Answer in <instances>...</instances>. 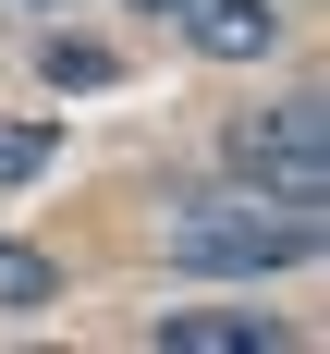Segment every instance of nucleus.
Masks as SVG:
<instances>
[{
  "label": "nucleus",
  "instance_id": "obj_1",
  "mask_svg": "<svg viewBox=\"0 0 330 354\" xmlns=\"http://www.w3.org/2000/svg\"><path fill=\"white\" fill-rule=\"evenodd\" d=\"M159 257L196 269V281H257V269L318 257V208H293V196H196V208L159 232Z\"/></svg>",
  "mask_w": 330,
  "mask_h": 354
},
{
  "label": "nucleus",
  "instance_id": "obj_2",
  "mask_svg": "<svg viewBox=\"0 0 330 354\" xmlns=\"http://www.w3.org/2000/svg\"><path fill=\"white\" fill-rule=\"evenodd\" d=\"M232 171H245L257 196H293V208H330V110H318V98L245 110V122H232Z\"/></svg>",
  "mask_w": 330,
  "mask_h": 354
},
{
  "label": "nucleus",
  "instance_id": "obj_3",
  "mask_svg": "<svg viewBox=\"0 0 330 354\" xmlns=\"http://www.w3.org/2000/svg\"><path fill=\"white\" fill-rule=\"evenodd\" d=\"M183 37H196L208 62H269V49H282V12H269V0H183Z\"/></svg>",
  "mask_w": 330,
  "mask_h": 354
},
{
  "label": "nucleus",
  "instance_id": "obj_4",
  "mask_svg": "<svg viewBox=\"0 0 330 354\" xmlns=\"http://www.w3.org/2000/svg\"><path fill=\"white\" fill-rule=\"evenodd\" d=\"M282 330L245 318V306H196V318H159V354H269Z\"/></svg>",
  "mask_w": 330,
  "mask_h": 354
},
{
  "label": "nucleus",
  "instance_id": "obj_5",
  "mask_svg": "<svg viewBox=\"0 0 330 354\" xmlns=\"http://www.w3.org/2000/svg\"><path fill=\"white\" fill-rule=\"evenodd\" d=\"M0 306H49V257L37 245H0Z\"/></svg>",
  "mask_w": 330,
  "mask_h": 354
},
{
  "label": "nucleus",
  "instance_id": "obj_6",
  "mask_svg": "<svg viewBox=\"0 0 330 354\" xmlns=\"http://www.w3.org/2000/svg\"><path fill=\"white\" fill-rule=\"evenodd\" d=\"M37 171H49V135H37V122H0V196L37 183Z\"/></svg>",
  "mask_w": 330,
  "mask_h": 354
},
{
  "label": "nucleus",
  "instance_id": "obj_7",
  "mask_svg": "<svg viewBox=\"0 0 330 354\" xmlns=\"http://www.w3.org/2000/svg\"><path fill=\"white\" fill-rule=\"evenodd\" d=\"M49 86H110V49H49Z\"/></svg>",
  "mask_w": 330,
  "mask_h": 354
},
{
  "label": "nucleus",
  "instance_id": "obj_8",
  "mask_svg": "<svg viewBox=\"0 0 330 354\" xmlns=\"http://www.w3.org/2000/svg\"><path fill=\"white\" fill-rule=\"evenodd\" d=\"M135 12H183V0H135Z\"/></svg>",
  "mask_w": 330,
  "mask_h": 354
}]
</instances>
